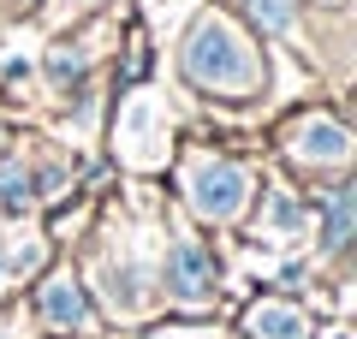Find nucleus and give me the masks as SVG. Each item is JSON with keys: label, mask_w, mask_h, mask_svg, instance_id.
Masks as SVG:
<instances>
[{"label": "nucleus", "mask_w": 357, "mask_h": 339, "mask_svg": "<svg viewBox=\"0 0 357 339\" xmlns=\"http://www.w3.org/2000/svg\"><path fill=\"white\" fill-rule=\"evenodd\" d=\"M238 197H244V173H238V167H220V173L197 179V209H203V214H232Z\"/></svg>", "instance_id": "f257e3e1"}, {"label": "nucleus", "mask_w": 357, "mask_h": 339, "mask_svg": "<svg viewBox=\"0 0 357 339\" xmlns=\"http://www.w3.org/2000/svg\"><path fill=\"white\" fill-rule=\"evenodd\" d=\"M256 339H298V333H304V322H298V315H286V310H256Z\"/></svg>", "instance_id": "f03ea898"}, {"label": "nucleus", "mask_w": 357, "mask_h": 339, "mask_svg": "<svg viewBox=\"0 0 357 339\" xmlns=\"http://www.w3.org/2000/svg\"><path fill=\"white\" fill-rule=\"evenodd\" d=\"M48 310H54V315H72V322L84 315V303H77V286H72V280H54V286H48Z\"/></svg>", "instance_id": "7ed1b4c3"}, {"label": "nucleus", "mask_w": 357, "mask_h": 339, "mask_svg": "<svg viewBox=\"0 0 357 339\" xmlns=\"http://www.w3.org/2000/svg\"><path fill=\"white\" fill-rule=\"evenodd\" d=\"M345 232H351V197H333V220H328V244L340 250Z\"/></svg>", "instance_id": "20e7f679"}]
</instances>
